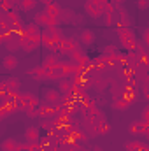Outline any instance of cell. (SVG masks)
Listing matches in <instances>:
<instances>
[{"instance_id":"36","label":"cell","mask_w":149,"mask_h":151,"mask_svg":"<svg viewBox=\"0 0 149 151\" xmlns=\"http://www.w3.org/2000/svg\"><path fill=\"white\" fill-rule=\"evenodd\" d=\"M93 151H102L100 148H93Z\"/></svg>"},{"instance_id":"16","label":"cell","mask_w":149,"mask_h":151,"mask_svg":"<svg viewBox=\"0 0 149 151\" xmlns=\"http://www.w3.org/2000/svg\"><path fill=\"white\" fill-rule=\"evenodd\" d=\"M128 107H130V102L126 99H116L112 102V109H116V111H125Z\"/></svg>"},{"instance_id":"1","label":"cell","mask_w":149,"mask_h":151,"mask_svg":"<svg viewBox=\"0 0 149 151\" xmlns=\"http://www.w3.org/2000/svg\"><path fill=\"white\" fill-rule=\"evenodd\" d=\"M117 37H119L121 46L126 49V53H128V51H137V47H139V44H140V42L137 40L135 34H133V30H132L130 27L117 30Z\"/></svg>"},{"instance_id":"19","label":"cell","mask_w":149,"mask_h":151,"mask_svg":"<svg viewBox=\"0 0 149 151\" xmlns=\"http://www.w3.org/2000/svg\"><path fill=\"white\" fill-rule=\"evenodd\" d=\"M25 30H27V34H28V35H40V34H42L40 27H39L35 21H34V23H28V25L25 27Z\"/></svg>"},{"instance_id":"5","label":"cell","mask_w":149,"mask_h":151,"mask_svg":"<svg viewBox=\"0 0 149 151\" xmlns=\"http://www.w3.org/2000/svg\"><path fill=\"white\" fill-rule=\"evenodd\" d=\"M79 42L84 44V46H91L95 42V32L91 28H82L79 32Z\"/></svg>"},{"instance_id":"27","label":"cell","mask_w":149,"mask_h":151,"mask_svg":"<svg viewBox=\"0 0 149 151\" xmlns=\"http://www.w3.org/2000/svg\"><path fill=\"white\" fill-rule=\"evenodd\" d=\"M137 7H139L140 11L149 9V0H137Z\"/></svg>"},{"instance_id":"4","label":"cell","mask_w":149,"mask_h":151,"mask_svg":"<svg viewBox=\"0 0 149 151\" xmlns=\"http://www.w3.org/2000/svg\"><path fill=\"white\" fill-rule=\"evenodd\" d=\"M62 91L58 88H47L46 93H44V100L49 102V104H62Z\"/></svg>"},{"instance_id":"29","label":"cell","mask_w":149,"mask_h":151,"mask_svg":"<svg viewBox=\"0 0 149 151\" xmlns=\"http://www.w3.org/2000/svg\"><path fill=\"white\" fill-rule=\"evenodd\" d=\"M144 44H146V47L149 49V28L144 32Z\"/></svg>"},{"instance_id":"28","label":"cell","mask_w":149,"mask_h":151,"mask_svg":"<svg viewBox=\"0 0 149 151\" xmlns=\"http://www.w3.org/2000/svg\"><path fill=\"white\" fill-rule=\"evenodd\" d=\"M111 4L114 7H123V4H125V0H111Z\"/></svg>"},{"instance_id":"37","label":"cell","mask_w":149,"mask_h":151,"mask_svg":"<svg viewBox=\"0 0 149 151\" xmlns=\"http://www.w3.org/2000/svg\"><path fill=\"white\" fill-rule=\"evenodd\" d=\"M144 151H149V146H148V144H146V148H144Z\"/></svg>"},{"instance_id":"7","label":"cell","mask_w":149,"mask_h":151,"mask_svg":"<svg viewBox=\"0 0 149 151\" xmlns=\"http://www.w3.org/2000/svg\"><path fill=\"white\" fill-rule=\"evenodd\" d=\"M44 12H46V14H47L51 19H60V14H62V7H60L56 2H53V4H47V5H46Z\"/></svg>"},{"instance_id":"22","label":"cell","mask_w":149,"mask_h":151,"mask_svg":"<svg viewBox=\"0 0 149 151\" xmlns=\"http://www.w3.org/2000/svg\"><path fill=\"white\" fill-rule=\"evenodd\" d=\"M7 84H9V88H11V90H19V88H21L19 79H18V77H14V76L7 77Z\"/></svg>"},{"instance_id":"18","label":"cell","mask_w":149,"mask_h":151,"mask_svg":"<svg viewBox=\"0 0 149 151\" xmlns=\"http://www.w3.org/2000/svg\"><path fill=\"white\" fill-rule=\"evenodd\" d=\"M144 148H146V144L139 142V141H132V142L125 144V150L126 151H144Z\"/></svg>"},{"instance_id":"8","label":"cell","mask_w":149,"mask_h":151,"mask_svg":"<svg viewBox=\"0 0 149 151\" xmlns=\"http://www.w3.org/2000/svg\"><path fill=\"white\" fill-rule=\"evenodd\" d=\"M25 139L27 142H40V132L37 127H28L25 130Z\"/></svg>"},{"instance_id":"31","label":"cell","mask_w":149,"mask_h":151,"mask_svg":"<svg viewBox=\"0 0 149 151\" xmlns=\"http://www.w3.org/2000/svg\"><path fill=\"white\" fill-rule=\"evenodd\" d=\"M142 119H146V121H149V106L142 111Z\"/></svg>"},{"instance_id":"10","label":"cell","mask_w":149,"mask_h":151,"mask_svg":"<svg viewBox=\"0 0 149 151\" xmlns=\"http://www.w3.org/2000/svg\"><path fill=\"white\" fill-rule=\"evenodd\" d=\"M75 19V12L70 9H62V14H60V25H70L74 23Z\"/></svg>"},{"instance_id":"25","label":"cell","mask_w":149,"mask_h":151,"mask_svg":"<svg viewBox=\"0 0 149 151\" xmlns=\"http://www.w3.org/2000/svg\"><path fill=\"white\" fill-rule=\"evenodd\" d=\"M102 55H107V56L117 55V47H116L114 44H109V46H105V47H104V53H102Z\"/></svg>"},{"instance_id":"15","label":"cell","mask_w":149,"mask_h":151,"mask_svg":"<svg viewBox=\"0 0 149 151\" xmlns=\"http://www.w3.org/2000/svg\"><path fill=\"white\" fill-rule=\"evenodd\" d=\"M19 148V142L16 139H5L2 142V151H16Z\"/></svg>"},{"instance_id":"35","label":"cell","mask_w":149,"mask_h":151,"mask_svg":"<svg viewBox=\"0 0 149 151\" xmlns=\"http://www.w3.org/2000/svg\"><path fill=\"white\" fill-rule=\"evenodd\" d=\"M11 2H12L14 5H19V2H21V0H11Z\"/></svg>"},{"instance_id":"30","label":"cell","mask_w":149,"mask_h":151,"mask_svg":"<svg viewBox=\"0 0 149 151\" xmlns=\"http://www.w3.org/2000/svg\"><path fill=\"white\" fill-rule=\"evenodd\" d=\"M62 151H77L74 148V146H70V144H63V146H62Z\"/></svg>"},{"instance_id":"23","label":"cell","mask_w":149,"mask_h":151,"mask_svg":"<svg viewBox=\"0 0 149 151\" xmlns=\"http://www.w3.org/2000/svg\"><path fill=\"white\" fill-rule=\"evenodd\" d=\"M21 49H23L25 53H32V51H35L37 47H35L28 39H25V40H21Z\"/></svg>"},{"instance_id":"38","label":"cell","mask_w":149,"mask_h":151,"mask_svg":"<svg viewBox=\"0 0 149 151\" xmlns=\"http://www.w3.org/2000/svg\"><path fill=\"white\" fill-rule=\"evenodd\" d=\"M146 135H148V137H149V132H148V134H146Z\"/></svg>"},{"instance_id":"24","label":"cell","mask_w":149,"mask_h":151,"mask_svg":"<svg viewBox=\"0 0 149 151\" xmlns=\"http://www.w3.org/2000/svg\"><path fill=\"white\" fill-rule=\"evenodd\" d=\"M90 2H93V4H95V5H97L100 11H102V12H105L107 5L111 4V0H90Z\"/></svg>"},{"instance_id":"33","label":"cell","mask_w":149,"mask_h":151,"mask_svg":"<svg viewBox=\"0 0 149 151\" xmlns=\"http://www.w3.org/2000/svg\"><path fill=\"white\" fill-rule=\"evenodd\" d=\"M144 95H146V99L149 100V86H146V90H144Z\"/></svg>"},{"instance_id":"11","label":"cell","mask_w":149,"mask_h":151,"mask_svg":"<svg viewBox=\"0 0 149 151\" xmlns=\"http://www.w3.org/2000/svg\"><path fill=\"white\" fill-rule=\"evenodd\" d=\"M84 12H86L90 18H98V16H102V14H104V12H102V11H100L93 2H90V0L84 4Z\"/></svg>"},{"instance_id":"2","label":"cell","mask_w":149,"mask_h":151,"mask_svg":"<svg viewBox=\"0 0 149 151\" xmlns=\"http://www.w3.org/2000/svg\"><path fill=\"white\" fill-rule=\"evenodd\" d=\"M77 49H81L79 47V40L74 37H70V39H63L60 44H58V53H63V55H72L74 51H77Z\"/></svg>"},{"instance_id":"34","label":"cell","mask_w":149,"mask_h":151,"mask_svg":"<svg viewBox=\"0 0 149 151\" xmlns=\"http://www.w3.org/2000/svg\"><path fill=\"white\" fill-rule=\"evenodd\" d=\"M39 2H42V4H46V5H47V4H53L54 0H39Z\"/></svg>"},{"instance_id":"20","label":"cell","mask_w":149,"mask_h":151,"mask_svg":"<svg viewBox=\"0 0 149 151\" xmlns=\"http://www.w3.org/2000/svg\"><path fill=\"white\" fill-rule=\"evenodd\" d=\"M102 56H104V62H105L107 67H116V65H117V56H119V53H117V55H112V56H107V55H102Z\"/></svg>"},{"instance_id":"17","label":"cell","mask_w":149,"mask_h":151,"mask_svg":"<svg viewBox=\"0 0 149 151\" xmlns=\"http://www.w3.org/2000/svg\"><path fill=\"white\" fill-rule=\"evenodd\" d=\"M37 2L39 0H21L19 2V11H23V12H28V11H32L35 5H37Z\"/></svg>"},{"instance_id":"13","label":"cell","mask_w":149,"mask_h":151,"mask_svg":"<svg viewBox=\"0 0 149 151\" xmlns=\"http://www.w3.org/2000/svg\"><path fill=\"white\" fill-rule=\"evenodd\" d=\"M28 76H32L35 81H42V79H46V77H47V70H46L42 65H39V67H34V69L28 72Z\"/></svg>"},{"instance_id":"3","label":"cell","mask_w":149,"mask_h":151,"mask_svg":"<svg viewBox=\"0 0 149 151\" xmlns=\"http://www.w3.org/2000/svg\"><path fill=\"white\" fill-rule=\"evenodd\" d=\"M40 106V100L39 97H35L34 93H21V99H19V107L25 111L28 107H39Z\"/></svg>"},{"instance_id":"32","label":"cell","mask_w":149,"mask_h":151,"mask_svg":"<svg viewBox=\"0 0 149 151\" xmlns=\"http://www.w3.org/2000/svg\"><path fill=\"white\" fill-rule=\"evenodd\" d=\"M81 21H82V16H79V14H75V19L72 25H81Z\"/></svg>"},{"instance_id":"12","label":"cell","mask_w":149,"mask_h":151,"mask_svg":"<svg viewBox=\"0 0 149 151\" xmlns=\"http://www.w3.org/2000/svg\"><path fill=\"white\" fill-rule=\"evenodd\" d=\"M18 58L14 56V55H7L5 58H4V62H2V65H4V69L5 70H14L16 67H18Z\"/></svg>"},{"instance_id":"26","label":"cell","mask_w":149,"mask_h":151,"mask_svg":"<svg viewBox=\"0 0 149 151\" xmlns=\"http://www.w3.org/2000/svg\"><path fill=\"white\" fill-rule=\"evenodd\" d=\"M128 130H130V134H132V135H139V134H140V128H139V121H133V123H130Z\"/></svg>"},{"instance_id":"14","label":"cell","mask_w":149,"mask_h":151,"mask_svg":"<svg viewBox=\"0 0 149 151\" xmlns=\"http://www.w3.org/2000/svg\"><path fill=\"white\" fill-rule=\"evenodd\" d=\"M72 88H74L72 79H62L60 84H58V90L62 91V95H65V93H72Z\"/></svg>"},{"instance_id":"21","label":"cell","mask_w":149,"mask_h":151,"mask_svg":"<svg viewBox=\"0 0 149 151\" xmlns=\"http://www.w3.org/2000/svg\"><path fill=\"white\" fill-rule=\"evenodd\" d=\"M16 5L11 2V0H0V11L2 12H11Z\"/></svg>"},{"instance_id":"9","label":"cell","mask_w":149,"mask_h":151,"mask_svg":"<svg viewBox=\"0 0 149 151\" xmlns=\"http://www.w3.org/2000/svg\"><path fill=\"white\" fill-rule=\"evenodd\" d=\"M121 97L126 99L128 102H133L135 97H137V90H135V86H132V84H125V86L121 88Z\"/></svg>"},{"instance_id":"6","label":"cell","mask_w":149,"mask_h":151,"mask_svg":"<svg viewBox=\"0 0 149 151\" xmlns=\"http://www.w3.org/2000/svg\"><path fill=\"white\" fill-rule=\"evenodd\" d=\"M58 63H60V58L56 56V53H51V55H47L44 60H42V67L49 72V70H53V69H56L58 67Z\"/></svg>"}]
</instances>
